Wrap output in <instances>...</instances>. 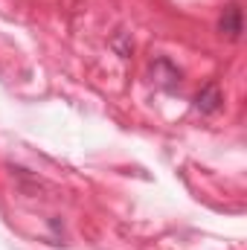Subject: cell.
Listing matches in <instances>:
<instances>
[{
	"label": "cell",
	"instance_id": "obj_1",
	"mask_svg": "<svg viewBox=\"0 0 247 250\" xmlns=\"http://www.w3.org/2000/svg\"><path fill=\"white\" fill-rule=\"evenodd\" d=\"M218 32L227 35L230 41H239V38H242L245 23H242V9H239V3H230V6L224 9V15H221V21H218Z\"/></svg>",
	"mask_w": 247,
	"mask_h": 250
},
{
	"label": "cell",
	"instance_id": "obj_2",
	"mask_svg": "<svg viewBox=\"0 0 247 250\" xmlns=\"http://www.w3.org/2000/svg\"><path fill=\"white\" fill-rule=\"evenodd\" d=\"M221 105H224V96H221V90H218L215 82H209V84L195 96V108H198L201 114H215V111H221Z\"/></svg>",
	"mask_w": 247,
	"mask_h": 250
}]
</instances>
